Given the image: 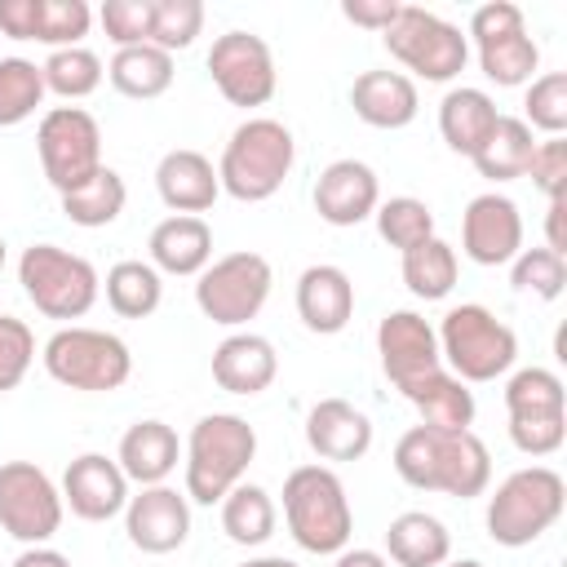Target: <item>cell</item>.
Here are the masks:
<instances>
[{"instance_id":"cell-29","label":"cell","mask_w":567,"mask_h":567,"mask_svg":"<svg viewBox=\"0 0 567 567\" xmlns=\"http://www.w3.org/2000/svg\"><path fill=\"white\" fill-rule=\"evenodd\" d=\"M385 554L399 567H443L452 554V536L434 514L408 509L385 527Z\"/></svg>"},{"instance_id":"cell-31","label":"cell","mask_w":567,"mask_h":567,"mask_svg":"<svg viewBox=\"0 0 567 567\" xmlns=\"http://www.w3.org/2000/svg\"><path fill=\"white\" fill-rule=\"evenodd\" d=\"M532 151H536V137L523 124V115H501L496 128H492V137L470 159H474L478 177H487V182H514V177H527Z\"/></svg>"},{"instance_id":"cell-54","label":"cell","mask_w":567,"mask_h":567,"mask_svg":"<svg viewBox=\"0 0 567 567\" xmlns=\"http://www.w3.org/2000/svg\"><path fill=\"white\" fill-rule=\"evenodd\" d=\"M443 567H483V563H478V558H447Z\"/></svg>"},{"instance_id":"cell-25","label":"cell","mask_w":567,"mask_h":567,"mask_svg":"<svg viewBox=\"0 0 567 567\" xmlns=\"http://www.w3.org/2000/svg\"><path fill=\"white\" fill-rule=\"evenodd\" d=\"M177 456H182L177 430H173L168 421H155V416L133 421V425L124 430V439H120V452H115L124 478H128V483H142V487L164 483V478L177 470Z\"/></svg>"},{"instance_id":"cell-15","label":"cell","mask_w":567,"mask_h":567,"mask_svg":"<svg viewBox=\"0 0 567 567\" xmlns=\"http://www.w3.org/2000/svg\"><path fill=\"white\" fill-rule=\"evenodd\" d=\"M377 354H381V368L399 394L443 368L439 337H434L430 319H421L416 310H390L377 323Z\"/></svg>"},{"instance_id":"cell-43","label":"cell","mask_w":567,"mask_h":567,"mask_svg":"<svg viewBox=\"0 0 567 567\" xmlns=\"http://www.w3.org/2000/svg\"><path fill=\"white\" fill-rule=\"evenodd\" d=\"M93 27V9L84 0H40V44L75 49Z\"/></svg>"},{"instance_id":"cell-36","label":"cell","mask_w":567,"mask_h":567,"mask_svg":"<svg viewBox=\"0 0 567 567\" xmlns=\"http://www.w3.org/2000/svg\"><path fill=\"white\" fill-rule=\"evenodd\" d=\"M505 412L509 421H527V416H567V390L563 377L549 368H518L505 381Z\"/></svg>"},{"instance_id":"cell-37","label":"cell","mask_w":567,"mask_h":567,"mask_svg":"<svg viewBox=\"0 0 567 567\" xmlns=\"http://www.w3.org/2000/svg\"><path fill=\"white\" fill-rule=\"evenodd\" d=\"M40 71H44V89L49 93H58V97H66V102H80V97H89V93H97V84H102V58L93 53V49H84V44H75V49H53L44 62H40Z\"/></svg>"},{"instance_id":"cell-3","label":"cell","mask_w":567,"mask_h":567,"mask_svg":"<svg viewBox=\"0 0 567 567\" xmlns=\"http://www.w3.org/2000/svg\"><path fill=\"white\" fill-rule=\"evenodd\" d=\"M257 456V430L235 412H208L186 439V501L221 505V496L244 483Z\"/></svg>"},{"instance_id":"cell-48","label":"cell","mask_w":567,"mask_h":567,"mask_svg":"<svg viewBox=\"0 0 567 567\" xmlns=\"http://www.w3.org/2000/svg\"><path fill=\"white\" fill-rule=\"evenodd\" d=\"M0 35L35 40L40 35V0H0Z\"/></svg>"},{"instance_id":"cell-33","label":"cell","mask_w":567,"mask_h":567,"mask_svg":"<svg viewBox=\"0 0 567 567\" xmlns=\"http://www.w3.org/2000/svg\"><path fill=\"white\" fill-rule=\"evenodd\" d=\"M58 199H62L66 221H75V226H84V230H97V226H111V221L124 213L128 186H124V177H120L115 168L102 164L89 182H80L75 190H66V195H58Z\"/></svg>"},{"instance_id":"cell-19","label":"cell","mask_w":567,"mask_h":567,"mask_svg":"<svg viewBox=\"0 0 567 567\" xmlns=\"http://www.w3.org/2000/svg\"><path fill=\"white\" fill-rule=\"evenodd\" d=\"M381 182L363 159H332L315 182V213L328 226H359L377 213Z\"/></svg>"},{"instance_id":"cell-30","label":"cell","mask_w":567,"mask_h":567,"mask_svg":"<svg viewBox=\"0 0 567 567\" xmlns=\"http://www.w3.org/2000/svg\"><path fill=\"white\" fill-rule=\"evenodd\" d=\"M106 80L115 93L133 97V102H151L159 93H168L173 84V53L155 49V44H133V49H115Z\"/></svg>"},{"instance_id":"cell-20","label":"cell","mask_w":567,"mask_h":567,"mask_svg":"<svg viewBox=\"0 0 567 567\" xmlns=\"http://www.w3.org/2000/svg\"><path fill=\"white\" fill-rule=\"evenodd\" d=\"M155 190L173 213L199 217V213H208L217 204L221 182H217V168H213L208 155H199L190 146H177L155 164Z\"/></svg>"},{"instance_id":"cell-1","label":"cell","mask_w":567,"mask_h":567,"mask_svg":"<svg viewBox=\"0 0 567 567\" xmlns=\"http://www.w3.org/2000/svg\"><path fill=\"white\" fill-rule=\"evenodd\" d=\"M394 474L416 492H443L470 501L483 496L492 483V452L474 430L412 425L394 443Z\"/></svg>"},{"instance_id":"cell-10","label":"cell","mask_w":567,"mask_h":567,"mask_svg":"<svg viewBox=\"0 0 567 567\" xmlns=\"http://www.w3.org/2000/svg\"><path fill=\"white\" fill-rule=\"evenodd\" d=\"M270 284H275V270L261 252H226L217 261H208L199 275H195V306L204 319L221 323V328H239L248 319L261 315L266 297H270Z\"/></svg>"},{"instance_id":"cell-50","label":"cell","mask_w":567,"mask_h":567,"mask_svg":"<svg viewBox=\"0 0 567 567\" xmlns=\"http://www.w3.org/2000/svg\"><path fill=\"white\" fill-rule=\"evenodd\" d=\"M13 567H71V558L58 554V549H49V545H27V549L13 558Z\"/></svg>"},{"instance_id":"cell-34","label":"cell","mask_w":567,"mask_h":567,"mask_svg":"<svg viewBox=\"0 0 567 567\" xmlns=\"http://www.w3.org/2000/svg\"><path fill=\"white\" fill-rule=\"evenodd\" d=\"M456 270H461L456 248L447 239H439V235H430L425 244L403 252V284L421 301H443L456 288Z\"/></svg>"},{"instance_id":"cell-16","label":"cell","mask_w":567,"mask_h":567,"mask_svg":"<svg viewBox=\"0 0 567 567\" xmlns=\"http://www.w3.org/2000/svg\"><path fill=\"white\" fill-rule=\"evenodd\" d=\"M461 248L474 266H505L523 252V213L509 195L483 190L461 213Z\"/></svg>"},{"instance_id":"cell-38","label":"cell","mask_w":567,"mask_h":567,"mask_svg":"<svg viewBox=\"0 0 567 567\" xmlns=\"http://www.w3.org/2000/svg\"><path fill=\"white\" fill-rule=\"evenodd\" d=\"M44 93V71L31 58H0V128L31 120Z\"/></svg>"},{"instance_id":"cell-41","label":"cell","mask_w":567,"mask_h":567,"mask_svg":"<svg viewBox=\"0 0 567 567\" xmlns=\"http://www.w3.org/2000/svg\"><path fill=\"white\" fill-rule=\"evenodd\" d=\"M523 106H527V115H523L527 128H540L545 137H563V128H567V75L563 71L532 75Z\"/></svg>"},{"instance_id":"cell-9","label":"cell","mask_w":567,"mask_h":567,"mask_svg":"<svg viewBox=\"0 0 567 567\" xmlns=\"http://www.w3.org/2000/svg\"><path fill=\"white\" fill-rule=\"evenodd\" d=\"M381 40H385L390 58H399L412 75H421L430 84L456 80L470 62V40L461 35V27L421 4H403L399 18L381 31Z\"/></svg>"},{"instance_id":"cell-40","label":"cell","mask_w":567,"mask_h":567,"mask_svg":"<svg viewBox=\"0 0 567 567\" xmlns=\"http://www.w3.org/2000/svg\"><path fill=\"white\" fill-rule=\"evenodd\" d=\"M509 284H514L518 292H532V297H540V301H554V297H563V288H567V261H563V252H554V248H523V252L509 261Z\"/></svg>"},{"instance_id":"cell-55","label":"cell","mask_w":567,"mask_h":567,"mask_svg":"<svg viewBox=\"0 0 567 567\" xmlns=\"http://www.w3.org/2000/svg\"><path fill=\"white\" fill-rule=\"evenodd\" d=\"M0 270H4V239H0Z\"/></svg>"},{"instance_id":"cell-12","label":"cell","mask_w":567,"mask_h":567,"mask_svg":"<svg viewBox=\"0 0 567 567\" xmlns=\"http://www.w3.org/2000/svg\"><path fill=\"white\" fill-rule=\"evenodd\" d=\"M35 151L49 186L66 195L102 168V128L84 106H53L40 115Z\"/></svg>"},{"instance_id":"cell-35","label":"cell","mask_w":567,"mask_h":567,"mask_svg":"<svg viewBox=\"0 0 567 567\" xmlns=\"http://www.w3.org/2000/svg\"><path fill=\"white\" fill-rule=\"evenodd\" d=\"M164 301V279L151 261H115L106 270V306L120 315V319H146L155 315Z\"/></svg>"},{"instance_id":"cell-13","label":"cell","mask_w":567,"mask_h":567,"mask_svg":"<svg viewBox=\"0 0 567 567\" xmlns=\"http://www.w3.org/2000/svg\"><path fill=\"white\" fill-rule=\"evenodd\" d=\"M62 492L35 461L0 465V527L22 545H44L62 527Z\"/></svg>"},{"instance_id":"cell-47","label":"cell","mask_w":567,"mask_h":567,"mask_svg":"<svg viewBox=\"0 0 567 567\" xmlns=\"http://www.w3.org/2000/svg\"><path fill=\"white\" fill-rule=\"evenodd\" d=\"M567 439V416H527V421H509V443L523 456H554Z\"/></svg>"},{"instance_id":"cell-26","label":"cell","mask_w":567,"mask_h":567,"mask_svg":"<svg viewBox=\"0 0 567 567\" xmlns=\"http://www.w3.org/2000/svg\"><path fill=\"white\" fill-rule=\"evenodd\" d=\"M146 252L159 275H199L213 261V230L204 217L173 213L151 230Z\"/></svg>"},{"instance_id":"cell-28","label":"cell","mask_w":567,"mask_h":567,"mask_svg":"<svg viewBox=\"0 0 567 567\" xmlns=\"http://www.w3.org/2000/svg\"><path fill=\"white\" fill-rule=\"evenodd\" d=\"M403 399L421 412V425L430 430H470L474 425V390L465 381H456L447 368L430 372L425 381H416L412 390H403Z\"/></svg>"},{"instance_id":"cell-44","label":"cell","mask_w":567,"mask_h":567,"mask_svg":"<svg viewBox=\"0 0 567 567\" xmlns=\"http://www.w3.org/2000/svg\"><path fill=\"white\" fill-rule=\"evenodd\" d=\"M97 22L115 49L151 44V22H155V0H106L97 9Z\"/></svg>"},{"instance_id":"cell-21","label":"cell","mask_w":567,"mask_h":567,"mask_svg":"<svg viewBox=\"0 0 567 567\" xmlns=\"http://www.w3.org/2000/svg\"><path fill=\"white\" fill-rule=\"evenodd\" d=\"M297 315L319 337L341 332L354 319V284H350V275L341 266H332V261L306 266L301 279H297Z\"/></svg>"},{"instance_id":"cell-45","label":"cell","mask_w":567,"mask_h":567,"mask_svg":"<svg viewBox=\"0 0 567 567\" xmlns=\"http://www.w3.org/2000/svg\"><path fill=\"white\" fill-rule=\"evenodd\" d=\"M31 363H35V332L22 319L0 315V394L18 390Z\"/></svg>"},{"instance_id":"cell-6","label":"cell","mask_w":567,"mask_h":567,"mask_svg":"<svg viewBox=\"0 0 567 567\" xmlns=\"http://www.w3.org/2000/svg\"><path fill=\"white\" fill-rule=\"evenodd\" d=\"M567 505V483L549 465H527L514 470L487 501V536L505 549H523L540 540Z\"/></svg>"},{"instance_id":"cell-46","label":"cell","mask_w":567,"mask_h":567,"mask_svg":"<svg viewBox=\"0 0 567 567\" xmlns=\"http://www.w3.org/2000/svg\"><path fill=\"white\" fill-rule=\"evenodd\" d=\"M527 177H532V186L545 199H563V190H567V142L563 137L536 142L532 164H527Z\"/></svg>"},{"instance_id":"cell-24","label":"cell","mask_w":567,"mask_h":567,"mask_svg":"<svg viewBox=\"0 0 567 567\" xmlns=\"http://www.w3.org/2000/svg\"><path fill=\"white\" fill-rule=\"evenodd\" d=\"M279 377V354L261 332H230L213 350V381L226 394H261Z\"/></svg>"},{"instance_id":"cell-23","label":"cell","mask_w":567,"mask_h":567,"mask_svg":"<svg viewBox=\"0 0 567 567\" xmlns=\"http://www.w3.org/2000/svg\"><path fill=\"white\" fill-rule=\"evenodd\" d=\"M350 106L368 128H408L421 111V93L403 71H363L350 84Z\"/></svg>"},{"instance_id":"cell-14","label":"cell","mask_w":567,"mask_h":567,"mask_svg":"<svg viewBox=\"0 0 567 567\" xmlns=\"http://www.w3.org/2000/svg\"><path fill=\"white\" fill-rule=\"evenodd\" d=\"M208 75L217 84V93L230 106H266L279 89V71H275V53L261 35L252 31H226L213 40L208 49Z\"/></svg>"},{"instance_id":"cell-17","label":"cell","mask_w":567,"mask_h":567,"mask_svg":"<svg viewBox=\"0 0 567 567\" xmlns=\"http://www.w3.org/2000/svg\"><path fill=\"white\" fill-rule=\"evenodd\" d=\"M124 532H128V545L142 549V554L182 549L186 536H190V501H186V492H177L168 483L142 487L124 505Z\"/></svg>"},{"instance_id":"cell-4","label":"cell","mask_w":567,"mask_h":567,"mask_svg":"<svg viewBox=\"0 0 567 567\" xmlns=\"http://www.w3.org/2000/svg\"><path fill=\"white\" fill-rule=\"evenodd\" d=\"M439 337V354H443V368L465 381V385H483V381H496L514 368L518 359V337L505 319H496L487 306L478 301H461L443 315V323L434 328Z\"/></svg>"},{"instance_id":"cell-32","label":"cell","mask_w":567,"mask_h":567,"mask_svg":"<svg viewBox=\"0 0 567 567\" xmlns=\"http://www.w3.org/2000/svg\"><path fill=\"white\" fill-rule=\"evenodd\" d=\"M275 523H279V509L270 501L266 487L257 483H235L226 496H221V532L235 540V545H266L275 536Z\"/></svg>"},{"instance_id":"cell-53","label":"cell","mask_w":567,"mask_h":567,"mask_svg":"<svg viewBox=\"0 0 567 567\" xmlns=\"http://www.w3.org/2000/svg\"><path fill=\"white\" fill-rule=\"evenodd\" d=\"M239 567H297V563L284 558V554H261V558H248V563H239Z\"/></svg>"},{"instance_id":"cell-18","label":"cell","mask_w":567,"mask_h":567,"mask_svg":"<svg viewBox=\"0 0 567 567\" xmlns=\"http://www.w3.org/2000/svg\"><path fill=\"white\" fill-rule=\"evenodd\" d=\"M62 505H71V514L84 518V523H106V518L124 514L128 478H124L120 461L102 456V452L75 456L62 474Z\"/></svg>"},{"instance_id":"cell-51","label":"cell","mask_w":567,"mask_h":567,"mask_svg":"<svg viewBox=\"0 0 567 567\" xmlns=\"http://www.w3.org/2000/svg\"><path fill=\"white\" fill-rule=\"evenodd\" d=\"M332 567H390V558H385L381 549H350V545H346Z\"/></svg>"},{"instance_id":"cell-8","label":"cell","mask_w":567,"mask_h":567,"mask_svg":"<svg viewBox=\"0 0 567 567\" xmlns=\"http://www.w3.org/2000/svg\"><path fill=\"white\" fill-rule=\"evenodd\" d=\"M44 372L66 390L111 394L133 377V354L115 332L71 323L44 341Z\"/></svg>"},{"instance_id":"cell-52","label":"cell","mask_w":567,"mask_h":567,"mask_svg":"<svg viewBox=\"0 0 567 567\" xmlns=\"http://www.w3.org/2000/svg\"><path fill=\"white\" fill-rule=\"evenodd\" d=\"M545 248L563 252L567 239H563V199H549V213H545Z\"/></svg>"},{"instance_id":"cell-42","label":"cell","mask_w":567,"mask_h":567,"mask_svg":"<svg viewBox=\"0 0 567 567\" xmlns=\"http://www.w3.org/2000/svg\"><path fill=\"white\" fill-rule=\"evenodd\" d=\"M199 31H204V4L199 0H155V22H151L155 49H164V53L190 49Z\"/></svg>"},{"instance_id":"cell-27","label":"cell","mask_w":567,"mask_h":567,"mask_svg":"<svg viewBox=\"0 0 567 567\" xmlns=\"http://www.w3.org/2000/svg\"><path fill=\"white\" fill-rule=\"evenodd\" d=\"M496 120H501V111L483 89L461 84V89H447L439 102V133L456 155H474L492 137Z\"/></svg>"},{"instance_id":"cell-2","label":"cell","mask_w":567,"mask_h":567,"mask_svg":"<svg viewBox=\"0 0 567 567\" xmlns=\"http://www.w3.org/2000/svg\"><path fill=\"white\" fill-rule=\"evenodd\" d=\"M297 164V142H292V128L284 120H270V115H248L230 142L221 146V164H217V182L230 199L239 204H261L270 199L288 173Z\"/></svg>"},{"instance_id":"cell-39","label":"cell","mask_w":567,"mask_h":567,"mask_svg":"<svg viewBox=\"0 0 567 567\" xmlns=\"http://www.w3.org/2000/svg\"><path fill=\"white\" fill-rule=\"evenodd\" d=\"M372 217H377V235H381L390 248H399V252H408V248H416V244H425V239L434 235V213H430V204L416 199V195L381 199Z\"/></svg>"},{"instance_id":"cell-49","label":"cell","mask_w":567,"mask_h":567,"mask_svg":"<svg viewBox=\"0 0 567 567\" xmlns=\"http://www.w3.org/2000/svg\"><path fill=\"white\" fill-rule=\"evenodd\" d=\"M403 0H341V13L363 31H385L399 18Z\"/></svg>"},{"instance_id":"cell-5","label":"cell","mask_w":567,"mask_h":567,"mask_svg":"<svg viewBox=\"0 0 567 567\" xmlns=\"http://www.w3.org/2000/svg\"><path fill=\"white\" fill-rule=\"evenodd\" d=\"M284 518L292 540L310 554H341L354 536L346 483L328 465H297L284 478Z\"/></svg>"},{"instance_id":"cell-22","label":"cell","mask_w":567,"mask_h":567,"mask_svg":"<svg viewBox=\"0 0 567 567\" xmlns=\"http://www.w3.org/2000/svg\"><path fill=\"white\" fill-rule=\"evenodd\" d=\"M306 443L319 461H359L372 447V421L346 399H319L306 412Z\"/></svg>"},{"instance_id":"cell-11","label":"cell","mask_w":567,"mask_h":567,"mask_svg":"<svg viewBox=\"0 0 567 567\" xmlns=\"http://www.w3.org/2000/svg\"><path fill=\"white\" fill-rule=\"evenodd\" d=\"M465 40H474L478 66L492 84H501V89L532 84V71L540 66V49L527 35V22H523L518 4H509V0L478 4L470 13V35Z\"/></svg>"},{"instance_id":"cell-7","label":"cell","mask_w":567,"mask_h":567,"mask_svg":"<svg viewBox=\"0 0 567 567\" xmlns=\"http://www.w3.org/2000/svg\"><path fill=\"white\" fill-rule=\"evenodd\" d=\"M18 284L27 301L44 319H84L102 292V279L89 257L58 248V244H31L18 257Z\"/></svg>"}]
</instances>
